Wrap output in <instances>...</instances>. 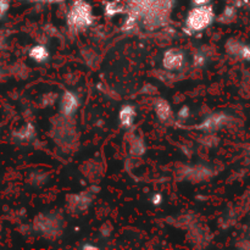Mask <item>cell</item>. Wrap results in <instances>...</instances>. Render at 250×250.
<instances>
[{"instance_id":"19","label":"cell","mask_w":250,"mask_h":250,"mask_svg":"<svg viewBox=\"0 0 250 250\" xmlns=\"http://www.w3.org/2000/svg\"><path fill=\"white\" fill-rule=\"evenodd\" d=\"M82 249H84V250H98V247L97 246H92V244H84V246L82 247Z\"/></svg>"},{"instance_id":"1","label":"cell","mask_w":250,"mask_h":250,"mask_svg":"<svg viewBox=\"0 0 250 250\" xmlns=\"http://www.w3.org/2000/svg\"><path fill=\"white\" fill-rule=\"evenodd\" d=\"M66 21H67L68 27L76 32L83 31L92 26L94 22V16H93V10L89 2L85 0H75L68 10Z\"/></svg>"},{"instance_id":"6","label":"cell","mask_w":250,"mask_h":250,"mask_svg":"<svg viewBox=\"0 0 250 250\" xmlns=\"http://www.w3.org/2000/svg\"><path fill=\"white\" fill-rule=\"evenodd\" d=\"M227 53L231 54L232 56L242 59L250 62V45L249 44L242 43L237 39H229L226 43Z\"/></svg>"},{"instance_id":"5","label":"cell","mask_w":250,"mask_h":250,"mask_svg":"<svg viewBox=\"0 0 250 250\" xmlns=\"http://www.w3.org/2000/svg\"><path fill=\"white\" fill-rule=\"evenodd\" d=\"M80 107V98L72 90H65L61 97L60 110L65 117H71L76 114Z\"/></svg>"},{"instance_id":"10","label":"cell","mask_w":250,"mask_h":250,"mask_svg":"<svg viewBox=\"0 0 250 250\" xmlns=\"http://www.w3.org/2000/svg\"><path fill=\"white\" fill-rule=\"evenodd\" d=\"M105 15L109 17L116 16L119 14H124L126 12V7L119 1V0H111L105 4Z\"/></svg>"},{"instance_id":"17","label":"cell","mask_w":250,"mask_h":250,"mask_svg":"<svg viewBox=\"0 0 250 250\" xmlns=\"http://www.w3.org/2000/svg\"><path fill=\"white\" fill-rule=\"evenodd\" d=\"M9 9V0H0V19L5 15Z\"/></svg>"},{"instance_id":"20","label":"cell","mask_w":250,"mask_h":250,"mask_svg":"<svg viewBox=\"0 0 250 250\" xmlns=\"http://www.w3.org/2000/svg\"><path fill=\"white\" fill-rule=\"evenodd\" d=\"M4 44H5V36L1 33V32H0V49L4 46Z\"/></svg>"},{"instance_id":"14","label":"cell","mask_w":250,"mask_h":250,"mask_svg":"<svg viewBox=\"0 0 250 250\" xmlns=\"http://www.w3.org/2000/svg\"><path fill=\"white\" fill-rule=\"evenodd\" d=\"M205 56L203 53H197L195 55H193V63H194L197 67H202L205 65Z\"/></svg>"},{"instance_id":"8","label":"cell","mask_w":250,"mask_h":250,"mask_svg":"<svg viewBox=\"0 0 250 250\" xmlns=\"http://www.w3.org/2000/svg\"><path fill=\"white\" fill-rule=\"evenodd\" d=\"M136 116H137V111H136V107H134L133 105L131 104L124 105L119 112L120 124H121V126L125 127V128H129V127L133 126Z\"/></svg>"},{"instance_id":"13","label":"cell","mask_w":250,"mask_h":250,"mask_svg":"<svg viewBox=\"0 0 250 250\" xmlns=\"http://www.w3.org/2000/svg\"><path fill=\"white\" fill-rule=\"evenodd\" d=\"M144 151H146V146H144L143 142L139 141V139H136L134 142H132V146H131L132 155L141 156L143 155Z\"/></svg>"},{"instance_id":"2","label":"cell","mask_w":250,"mask_h":250,"mask_svg":"<svg viewBox=\"0 0 250 250\" xmlns=\"http://www.w3.org/2000/svg\"><path fill=\"white\" fill-rule=\"evenodd\" d=\"M215 21V11L211 5L193 6L186 17L185 26L190 33L203 32L209 28Z\"/></svg>"},{"instance_id":"18","label":"cell","mask_w":250,"mask_h":250,"mask_svg":"<svg viewBox=\"0 0 250 250\" xmlns=\"http://www.w3.org/2000/svg\"><path fill=\"white\" fill-rule=\"evenodd\" d=\"M193 6H204V5H209L211 0H190Z\"/></svg>"},{"instance_id":"9","label":"cell","mask_w":250,"mask_h":250,"mask_svg":"<svg viewBox=\"0 0 250 250\" xmlns=\"http://www.w3.org/2000/svg\"><path fill=\"white\" fill-rule=\"evenodd\" d=\"M28 56L32 59L33 61L38 63H43L45 62L46 60L50 56V53H49L48 48L43 44H37V45L32 46L28 51Z\"/></svg>"},{"instance_id":"3","label":"cell","mask_w":250,"mask_h":250,"mask_svg":"<svg viewBox=\"0 0 250 250\" xmlns=\"http://www.w3.org/2000/svg\"><path fill=\"white\" fill-rule=\"evenodd\" d=\"M186 63V55L183 51L180 49H167L164 53L163 60H161V65L165 70L171 71V72H176L185 67Z\"/></svg>"},{"instance_id":"12","label":"cell","mask_w":250,"mask_h":250,"mask_svg":"<svg viewBox=\"0 0 250 250\" xmlns=\"http://www.w3.org/2000/svg\"><path fill=\"white\" fill-rule=\"evenodd\" d=\"M236 15H237L236 7H234L233 5H229V6H227L226 9L224 10V12H222V15H221V19L220 20L224 22H231V21H233L234 17H236Z\"/></svg>"},{"instance_id":"21","label":"cell","mask_w":250,"mask_h":250,"mask_svg":"<svg viewBox=\"0 0 250 250\" xmlns=\"http://www.w3.org/2000/svg\"><path fill=\"white\" fill-rule=\"evenodd\" d=\"M2 77V72H1V71H0V78H1Z\"/></svg>"},{"instance_id":"11","label":"cell","mask_w":250,"mask_h":250,"mask_svg":"<svg viewBox=\"0 0 250 250\" xmlns=\"http://www.w3.org/2000/svg\"><path fill=\"white\" fill-rule=\"evenodd\" d=\"M34 133H36V129H34L33 125H32V124H27V125H24L23 127H21V128H20L19 131L15 132L14 136L16 137V138L19 139V141L27 142V141H31V139L33 138Z\"/></svg>"},{"instance_id":"4","label":"cell","mask_w":250,"mask_h":250,"mask_svg":"<svg viewBox=\"0 0 250 250\" xmlns=\"http://www.w3.org/2000/svg\"><path fill=\"white\" fill-rule=\"evenodd\" d=\"M229 116L225 112H215V114L208 116L204 121L200 122L195 128L205 132H215L222 128L229 122Z\"/></svg>"},{"instance_id":"7","label":"cell","mask_w":250,"mask_h":250,"mask_svg":"<svg viewBox=\"0 0 250 250\" xmlns=\"http://www.w3.org/2000/svg\"><path fill=\"white\" fill-rule=\"evenodd\" d=\"M154 111L161 122H167L172 119L173 111L170 103L165 99H156L154 103Z\"/></svg>"},{"instance_id":"15","label":"cell","mask_w":250,"mask_h":250,"mask_svg":"<svg viewBox=\"0 0 250 250\" xmlns=\"http://www.w3.org/2000/svg\"><path fill=\"white\" fill-rule=\"evenodd\" d=\"M189 115H190V111L188 106H182L180 109V111L177 112V117L180 120H182V121H186V120L189 117Z\"/></svg>"},{"instance_id":"16","label":"cell","mask_w":250,"mask_h":250,"mask_svg":"<svg viewBox=\"0 0 250 250\" xmlns=\"http://www.w3.org/2000/svg\"><path fill=\"white\" fill-rule=\"evenodd\" d=\"M163 200H164L163 194H160V193H155V194L151 195V198H150V202L154 207H159V205L163 203Z\"/></svg>"}]
</instances>
